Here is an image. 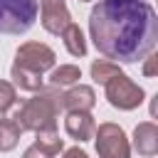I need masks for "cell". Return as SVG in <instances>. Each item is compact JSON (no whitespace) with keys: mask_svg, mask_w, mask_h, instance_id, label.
I'll return each mask as SVG.
<instances>
[{"mask_svg":"<svg viewBox=\"0 0 158 158\" xmlns=\"http://www.w3.org/2000/svg\"><path fill=\"white\" fill-rule=\"evenodd\" d=\"M143 59H146V64H143V74H146V77H156V72H158V54L151 52V54H146Z\"/></svg>","mask_w":158,"mask_h":158,"instance_id":"cell-17","label":"cell"},{"mask_svg":"<svg viewBox=\"0 0 158 158\" xmlns=\"http://www.w3.org/2000/svg\"><path fill=\"white\" fill-rule=\"evenodd\" d=\"M40 5V22L49 35H62V30L72 22L67 0H37Z\"/></svg>","mask_w":158,"mask_h":158,"instance_id":"cell-7","label":"cell"},{"mask_svg":"<svg viewBox=\"0 0 158 158\" xmlns=\"http://www.w3.org/2000/svg\"><path fill=\"white\" fill-rule=\"evenodd\" d=\"M20 133L22 128L17 126L15 118H0V151H12L20 143Z\"/></svg>","mask_w":158,"mask_h":158,"instance_id":"cell-14","label":"cell"},{"mask_svg":"<svg viewBox=\"0 0 158 158\" xmlns=\"http://www.w3.org/2000/svg\"><path fill=\"white\" fill-rule=\"evenodd\" d=\"M79 79H81V69L77 64L52 67V74H49V84L54 86H72V84H79Z\"/></svg>","mask_w":158,"mask_h":158,"instance_id":"cell-13","label":"cell"},{"mask_svg":"<svg viewBox=\"0 0 158 158\" xmlns=\"http://www.w3.org/2000/svg\"><path fill=\"white\" fill-rule=\"evenodd\" d=\"M104 86H106V99H109V104H111L114 109H118V111H133V109H138V106L143 104V99H146L143 89H141L136 81H131L123 72L116 74L114 79H109Z\"/></svg>","mask_w":158,"mask_h":158,"instance_id":"cell-5","label":"cell"},{"mask_svg":"<svg viewBox=\"0 0 158 158\" xmlns=\"http://www.w3.org/2000/svg\"><path fill=\"white\" fill-rule=\"evenodd\" d=\"M79 2H89V0H79Z\"/></svg>","mask_w":158,"mask_h":158,"instance_id":"cell-19","label":"cell"},{"mask_svg":"<svg viewBox=\"0 0 158 158\" xmlns=\"http://www.w3.org/2000/svg\"><path fill=\"white\" fill-rule=\"evenodd\" d=\"M59 37L64 40V47H67V52H69L72 57H84V54H86V40H84V32L79 30V25L69 22V25L62 30Z\"/></svg>","mask_w":158,"mask_h":158,"instance_id":"cell-12","label":"cell"},{"mask_svg":"<svg viewBox=\"0 0 158 158\" xmlns=\"http://www.w3.org/2000/svg\"><path fill=\"white\" fill-rule=\"evenodd\" d=\"M62 148H64V141L59 138L57 128H44V131H37L35 143L22 153V158H54Z\"/></svg>","mask_w":158,"mask_h":158,"instance_id":"cell-8","label":"cell"},{"mask_svg":"<svg viewBox=\"0 0 158 158\" xmlns=\"http://www.w3.org/2000/svg\"><path fill=\"white\" fill-rule=\"evenodd\" d=\"M96 104V94L86 84H72V89L62 91V106L67 111H91Z\"/></svg>","mask_w":158,"mask_h":158,"instance_id":"cell-9","label":"cell"},{"mask_svg":"<svg viewBox=\"0 0 158 158\" xmlns=\"http://www.w3.org/2000/svg\"><path fill=\"white\" fill-rule=\"evenodd\" d=\"M133 148L143 158H151L158 153V126L153 121H143L133 128Z\"/></svg>","mask_w":158,"mask_h":158,"instance_id":"cell-11","label":"cell"},{"mask_svg":"<svg viewBox=\"0 0 158 158\" xmlns=\"http://www.w3.org/2000/svg\"><path fill=\"white\" fill-rule=\"evenodd\" d=\"M64 158H89L81 148H69V151H64Z\"/></svg>","mask_w":158,"mask_h":158,"instance_id":"cell-18","label":"cell"},{"mask_svg":"<svg viewBox=\"0 0 158 158\" xmlns=\"http://www.w3.org/2000/svg\"><path fill=\"white\" fill-rule=\"evenodd\" d=\"M54 62H57V54L52 47H47L42 42H25L15 52V64L10 69V77H12L15 86H20L25 91H40L44 86L42 74L47 69H52Z\"/></svg>","mask_w":158,"mask_h":158,"instance_id":"cell-2","label":"cell"},{"mask_svg":"<svg viewBox=\"0 0 158 158\" xmlns=\"http://www.w3.org/2000/svg\"><path fill=\"white\" fill-rule=\"evenodd\" d=\"M62 86H42L35 91L32 99H25L12 116L22 131H44V128H57V118L62 111Z\"/></svg>","mask_w":158,"mask_h":158,"instance_id":"cell-3","label":"cell"},{"mask_svg":"<svg viewBox=\"0 0 158 158\" xmlns=\"http://www.w3.org/2000/svg\"><path fill=\"white\" fill-rule=\"evenodd\" d=\"M64 128L67 133L74 138V141H91L94 138V131H96V123L91 118L89 111H69L67 118H64Z\"/></svg>","mask_w":158,"mask_h":158,"instance_id":"cell-10","label":"cell"},{"mask_svg":"<svg viewBox=\"0 0 158 158\" xmlns=\"http://www.w3.org/2000/svg\"><path fill=\"white\" fill-rule=\"evenodd\" d=\"M99 158H131V143L118 123H101L94 131Z\"/></svg>","mask_w":158,"mask_h":158,"instance_id":"cell-6","label":"cell"},{"mask_svg":"<svg viewBox=\"0 0 158 158\" xmlns=\"http://www.w3.org/2000/svg\"><path fill=\"white\" fill-rule=\"evenodd\" d=\"M17 101V91H15V84L0 79V114H7Z\"/></svg>","mask_w":158,"mask_h":158,"instance_id":"cell-16","label":"cell"},{"mask_svg":"<svg viewBox=\"0 0 158 158\" xmlns=\"http://www.w3.org/2000/svg\"><path fill=\"white\" fill-rule=\"evenodd\" d=\"M116 74H121V69H118V64L111 62V59H96V62L91 64V79H94L96 84H106V81L114 79Z\"/></svg>","mask_w":158,"mask_h":158,"instance_id":"cell-15","label":"cell"},{"mask_svg":"<svg viewBox=\"0 0 158 158\" xmlns=\"http://www.w3.org/2000/svg\"><path fill=\"white\" fill-rule=\"evenodd\" d=\"M37 0H0V32L25 35L37 20Z\"/></svg>","mask_w":158,"mask_h":158,"instance_id":"cell-4","label":"cell"},{"mask_svg":"<svg viewBox=\"0 0 158 158\" xmlns=\"http://www.w3.org/2000/svg\"><path fill=\"white\" fill-rule=\"evenodd\" d=\"M89 35L106 59L133 64L156 49L158 15L148 0H96L89 12Z\"/></svg>","mask_w":158,"mask_h":158,"instance_id":"cell-1","label":"cell"}]
</instances>
